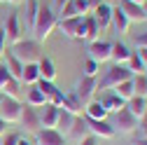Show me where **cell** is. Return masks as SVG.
I'll list each match as a JSON object with an SVG mask.
<instances>
[{
  "label": "cell",
  "instance_id": "1",
  "mask_svg": "<svg viewBox=\"0 0 147 145\" xmlns=\"http://www.w3.org/2000/svg\"><path fill=\"white\" fill-rule=\"evenodd\" d=\"M56 24H59V19H56V14H54V9L51 7H45V5H40V9H38V16H35V24H33V35L35 38L33 40H38V42H45L49 35L54 33V28H56Z\"/></svg>",
  "mask_w": 147,
  "mask_h": 145
},
{
  "label": "cell",
  "instance_id": "2",
  "mask_svg": "<svg viewBox=\"0 0 147 145\" xmlns=\"http://www.w3.org/2000/svg\"><path fill=\"white\" fill-rule=\"evenodd\" d=\"M9 51H12L24 66H26V63H38V61L45 56L42 42H38V40H24V38H21L19 42L9 45Z\"/></svg>",
  "mask_w": 147,
  "mask_h": 145
},
{
  "label": "cell",
  "instance_id": "3",
  "mask_svg": "<svg viewBox=\"0 0 147 145\" xmlns=\"http://www.w3.org/2000/svg\"><path fill=\"white\" fill-rule=\"evenodd\" d=\"M133 75H131V70H128L126 66H112L110 70H105V75L100 77V82H98V91H110V89H115L117 84H121V82H126V80H131Z\"/></svg>",
  "mask_w": 147,
  "mask_h": 145
},
{
  "label": "cell",
  "instance_id": "4",
  "mask_svg": "<svg viewBox=\"0 0 147 145\" xmlns=\"http://www.w3.org/2000/svg\"><path fill=\"white\" fill-rule=\"evenodd\" d=\"M21 110H24V103L19 98H9L0 94V119L5 124H14L21 119Z\"/></svg>",
  "mask_w": 147,
  "mask_h": 145
},
{
  "label": "cell",
  "instance_id": "5",
  "mask_svg": "<svg viewBox=\"0 0 147 145\" xmlns=\"http://www.w3.org/2000/svg\"><path fill=\"white\" fill-rule=\"evenodd\" d=\"M72 94L80 98L82 105L91 103L96 98V94H98V77H84L82 75V80L75 84V89H72Z\"/></svg>",
  "mask_w": 147,
  "mask_h": 145
},
{
  "label": "cell",
  "instance_id": "6",
  "mask_svg": "<svg viewBox=\"0 0 147 145\" xmlns=\"http://www.w3.org/2000/svg\"><path fill=\"white\" fill-rule=\"evenodd\" d=\"M110 124H112V129H115V131L126 133V136L138 131V117H133L131 112L126 110V108H124V110H119V112H115V115H112V122H110Z\"/></svg>",
  "mask_w": 147,
  "mask_h": 145
},
{
  "label": "cell",
  "instance_id": "7",
  "mask_svg": "<svg viewBox=\"0 0 147 145\" xmlns=\"http://www.w3.org/2000/svg\"><path fill=\"white\" fill-rule=\"evenodd\" d=\"M56 28L72 40H84V16H72V19H59Z\"/></svg>",
  "mask_w": 147,
  "mask_h": 145
},
{
  "label": "cell",
  "instance_id": "8",
  "mask_svg": "<svg viewBox=\"0 0 147 145\" xmlns=\"http://www.w3.org/2000/svg\"><path fill=\"white\" fill-rule=\"evenodd\" d=\"M5 30V38H7V45H14V42H19L21 40V33H24V28H21V19H19V14L16 12H12V14H7V19H5V24L0 26Z\"/></svg>",
  "mask_w": 147,
  "mask_h": 145
},
{
  "label": "cell",
  "instance_id": "9",
  "mask_svg": "<svg viewBox=\"0 0 147 145\" xmlns=\"http://www.w3.org/2000/svg\"><path fill=\"white\" fill-rule=\"evenodd\" d=\"M110 47H112V42H107V40H94V42H89L86 54L91 61H96L100 66V63L110 61Z\"/></svg>",
  "mask_w": 147,
  "mask_h": 145
},
{
  "label": "cell",
  "instance_id": "10",
  "mask_svg": "<svg viewBox=\"0 0 147 145\" xmlns=\"http://www.w3.org/2000/svg\"><path fill=\"white\" fill-rule=\"evenodd\" d=\"M117 7L126 14V19L131 21V24H142V21H147L145 7L138 5V3H131V0H117Z\"/></svg>",
  "mask_w": 147,
  "mask_h": 145
},
{
  "label": "cell",
  "instance_id": "11",
  "mask_svg": "<svg viewBox=\"0 0 147 145\" xmlns=\"http://www.w3.org/2000/svg\"><path fill=\"white\" fill-rule=\"evenodd\" d=\"M21 126L28 131V133H38L42 129V124H40V115H38V108H33V105H24V110H21Z\"/></svg>",
  "mask_w": 147,
  "mask_h": 145
},
{
  "label": "cell",
  "instance_id": "12",
  "mask_svg": "<svg viewBox=\"0 0 147 145\" xmlns=\"http://www.w3.org/2000/svg\"><path fill=\"white\" fill-rule=\"evenodd\" d=\"M86 124H89V133L96 138H103V140L115 138V133H117L107 119H86Z\"/></svg>",
  "mask_w": 147,
  "mask_h": 145
},
{
  "label": "cell",
  "instance_id": "13",
  "mask_svg": "<svg viewBox=\"0 0 147 145\" xmlns=\"http://www.w3.org/2000/svg\"><path fill=\"white\" fill-rule=\"evenodd\" d=\"M59 112H61V108L51 105V103H47V105L38 108V115H40V124H42V129H56Z\"/></svg>",
  "mask_w": 147,
  "mask_h": 145
},
{
  "label": "cell",
  "instance_id": "14",
  "mask_svg": "<svg viewBox=\"0 0 147 145\" xmlns=\"http://www.w3.org/2000/svg\"><path fill=\"white\" fill-rule=\"evenodd\" d=\"M86 136H91L89 133V124H86V117H75V122H72V129H70V133L65 136V140H72V143H80L82 138H86Z\"/></svg>",
  "mask_w": 147,
  "mask_h": 145
},
{
  "label": "cell",
  "instance_id": "15",
  "mask_svg": "<svg viewBox=\"0 0 147 145\" xmlns=\"http://www.w3.org/2000/svg\"><path fill=\"white\" fill-rule=\"evenodd\" d=\"M110 26H112L119 35H126V33H128V28H131V21L126 19V14H124L117 5H112V16H110Z\"/></svg>",
  "mask_w": 147,
  "mask_h": 145
},
{
  "label": "cell",
  "instance_id": "16",
  "mask_svg": "<svg viewBox=\"0 0 147 145\" xmlns=\"http://www.w3.org/2000/svg\"><path fill=\"white\" fill-rule=\"evenodd\" d=\"M35 138H38V145H65V138L56 129H40Z\"/></svg>",
  "mask_w": 147,
  "mask_h": 145
},
{
  "label": "cell",
  "instance_id": "17",
  "mask_svg": "<svg viewBox=\"0 0 147 145\" xmlns=\"http://www.w3.org/2000/svg\"><path fill=\"white\" fill-rule=\"evenodd\" d=\"M98 101L103 103V108L107 110V115H115V112H119V110H124V108H126V101H124V98H119L115 91H110V94L100 96Z\"/></svg>",
  "mask_w": 147,
  "mask_h": 145
},
{
  "label": "cell",
  "instance_id": "18",
  "mask_svg": "<svg viewBox=\"0 0 147 145\" xmlns=\"http://www.w3.org/2000/svg\"><path fill=\"white\" fill-rule=\"evenodd\" d=\"M128 56H131V49L124 42H112V47H110V61H115V66H126Z\"/></svg>",
  "mask_w": 147,
  "mask_h": 145
},
{
  "label": "cell",
  "instance_id": "19",
  "mask_svg": "<svg viewBox=\"0 0 147 145\" xmlns=\"http://www.w3.org/2000/svg\"><path fill=\"white\" fill-rule=\"evenodd\" d=\"M5 68H7V72H9V77H14V80H19L21 82V70H24V63L14 56V54L9 51V47H7V51H5V63H3Z\"/></svg>",
  "mask_w": 147,
  "mask_h": 145
},
{
  "label": "cell",
  "instance_id": "20",
  "mask_svg": "<svg viewBox=\"0 0 147 145\" xmlns=\"http://www.w3.org/2000/svg\"><path fill=\"white\" fill-rule=\"evenodd\" d=\"M84 117H86V119H107L110 115H107V110L103 108V103H100L98 98H94L91 103L84 105Z\"/></svg>",
  "mask_w": 147,
  "mask_h": 145
},
{
  "label": "cell",
  "instance_id": "21",
  "mask_svg": "<svg viewBox=\"0 0 147 145\" xmlns=\"http://www.w3.org/2000/svg\"><path fill=\"white\" fill-rule=\"evenodd\" d=\"M94 19H96V24H98V28L103 30V28H107L110 26V16H112V5H107V3H100L94 12Z\"/></svg>",
  "mask_w": 147,
  "mask_h": 145
},
{
  "label": "cell",
  "instance_id": "22",
  "mask_svg": "<svg viewBox=\"0 0 147 145\" xmlns=\"http://www.w3.org/2000/svg\"><path fill=\"white\" fill-rule=\"evenodd\" d=\"M61 110H65V112H70V115H75V117H80L82 112H84V105L80 103V98L75 96V94H65L63 96V105H61Z\"/></svg>",
  "mask_w": 147,
  "mask_h": 145
},
{
  "label": "cell",
  "instance_id": "23",
  "mask_svg": "<svg viewBox=\"0 0 147 145\" xmlns=\"http://www.w3.org/2000/svg\"><path fill=\"white\" fill-rule=\"evenodd\" d=\"M26 105L42 108V105H47V96H45L35 84H30V87H26Z\"/></svg>",
  "mask_w": 147,
  "mask_h": 145
},
{
  "label": "cell",
  "instance_id": "24",
  "mask_svg": "<svg viewBox=\"0 0 147 145\" xmlns=\"http://www.w3.org/2000/svg\"><path fill=\"white\" fill-rule=\"evenodd\" d=\"M126 110L131 112L133 117H142L145 112H147V98H142V96H131L126 101Z\"/></svg>",
  "mask_w": 147,
  "mask_h": 145
},
{
  "label": "cell",
  "instance_id": "25",
  "mask_svg": "<svg viewBox=\"0 0 147 145\" xmlns=\"http://www.w3.org/2000/svg\"><path fill=\"white\" fill-rule=\"evenodd\" d=\"M38 70H40V80H49V82L56 80V66L49 56H42L38 61Z\"/></svg>",
  "mask_w": 147,
  "mask_h": 145
},
{
  "label": "cell",
  "instance_id": "26",
  "mask_svg": "<svg viewBox=\"0 0 147 145\" xmlns=\"http://www.w3.org/2000/svg\"><path fill=\"white\" fill-rule=\"evenodd\" d=\"M40 80V70H38V63H26L24 70H21V84L24 87H30Z\"/></svg>",
  "mask_w": 147,
  "mask_h": 145
},
{
  "label": "cell",
  "instance_id": "27",
  "mask_svg": "<svg viewBox=\"0 0 147 145\" xmlns=\"http://www.w3.org/2000/svg\"><path fill=\"white\" fill-rule=\"evenodd\" d=\"M98 33H100V28L94 19V14H84V40H89V42L98 40Z\"/></svg>",
  "mask_w": 147,
  "mask_h": 145
},
{
  "label": "cell",
  "instance_id": "28",
  "mask_svg": "<svg viewBox=\"0 0 147 145\" xmlns=\"http://www.w3.org/2000/svg\"><path fill=\"white\" fill-rule=\"evenodd\" d=\"M72 122H75V115H70V112H65V110H61L59 112V122H56V131L65 138L68 133H70V129H72Z\"/></svg>",
  "mask_w": 147,
  "mask_h": 145
},
{
  "label": "cell",
  "instance_id": "29",
  "mask_svg": "<svg viewBox=\"0 0 147 145\" xmlns=\"http://www.w3.org/2000/svg\"><path fill=\"white\" fill-rule=\"evenodd\" d=\"M38 9H40V3L38 0H26V28L33 30V24H35V16H38ZM21 26V28H24Z\"/></svg>",
  "mask_w": 147,
  "mask_h": 145
},
{
  "label": "cell",
  "instance_id": "30",
  "mask_svg": "<svg viewBox=\"0 0 147 145\" xmlns=\"http://www.w3.org/2000/svg\"><path fill=\"white\" fill-rule=\"evenodd\" d=\"M131 84H133V96H142L147 98V75H133L131 77Z\"/></svg>",
  "mask_w": 147,
  "mask_h": 145
},
{
  "label": "cell",
  "instance_id": "31",
  "mask_svg": "<svg viewBox=\"0 0 147 145\" xmlns=\"http://www.w3.org/2000/svg\"><path fill=\"white\" fill-rule=\"evenodd\" d=\"M126 68L131 70V75H142V72H147L145 63L138 59V54H136V51H131V56H128V61H126Z\"/></svg>",
  "mask_w": 147,
  "mask_h": 145
},
{
  "label": "cell",
  "instance_id": "32",
  "mask_svg": "<svg viewBox=\"0 0 147 145\" xmlns=\"http://www.w3.org/2000/svg\"><path fill=\"white\" fill-rule=\"evenodd\" d=\"M21 89H24V84H21L19 80H14V77H12V80L3 87V91H0V94H3V96H9V98H19Z\"/></svg>",
  "mask_w": 147,
  "mask_h": 145
},
{
  "label": "cell",
  "instance_id": "33",
  "mask_svg": "<svg viewBox=\"0 0 147 145\" xmlns=\"http://www.w3.org/2000/svg\"><path fill=\"white\" fill-rule=\"evenodd\" d=\"M110 91H115L119 98H124V101H128L133 96V84H131V80H126V82H121V84H117L115 89H110Z\"/></svg>",
  "mask_w": 147,
  "mask_h": 145
},
{
  "label": "cell",
  "instance_id": "34",
  "mask_svg": "<svg viewBox=\"0 0 147 145\" xmlns=\"http://www.w3.org/2000/svg\"><path fill=\"white\" fill-rule=\"evenodd\" d=\"M82 72H84V77H98V72H100V66H98L96 61L86 59V61H84V66H82Z\"/></svg>",
  "mask_w": 147,
  "mask_h": 145
},
{
  "label": "cell",
  "instance_id": "35",
  "mask_svg": "<svg viewBox=\"0 0 147 145\" xmlns=\"http://www.w3.org/2000/svg\"><path fill=\"white\" fill-rule=\"evenodd\" d=\"M35 87H38L40 91H42V94L47 96V101H49V96H51V94H54V91L59 89L56 84H54V82H49V80H38V82H35Z\"/></svg>",
  "mask_w": 147,
  "mask_h": 145
},
{
  "label": "cell",
  "instance_id": "36",
  "mask_svg": "<svg viewBox=\"0 0 147 145\" xmlns=\"http://www.w3.org/2000/svg\"><path fill=\"white\" fill-rule=\"evenodd\" d=\"M72 3H75V9H77V14H80V16L91 14V9H89V5H86V0H72Z\"/></svg>",
  "mask_w": 147,
  "mask_h": 145
},
{
  "label": "cell",
  "instance_id": "37",
  "mask_svg": "<svg viewBox=\"0 0 147 145\" xmlns=\"http://www.w3.org/2000/svg\"><path fill=\"white\" fill-rule=\"evenodd\" d=\"M16 140H19V133H5L0 138V145H16Z\"/></svg>",
  "mask_w": 147,
  "mask_h": 145
},
{
  "label": "cell",
  "instance_id": "38",
  "mask_svg": "<svg viewBox=\"0 0 147 145\" xmlns=\"http://www.w3.org/2000/svg\"><path fill=\"white\" fill-rule=\"evenodd\" d=\"M138 131H140V138H147V112L138 119Z\"/></svg>",
  "mask_w": 147,
  "mask_h": 145
},
{
  "label": "cell",
  "instance_id": "39",
  "mask_svg": "<svg viewBox=\"0 0 147 145\" xmlns=\"http://www.w3.org/2000/svg\"><path fill=\"white\" fill-rule=\"evenodd\" d=\"M9 80H12V77H9V72H7V68H5L3 63H0V91H3V87H5V84H7Z\"/></svg>",
  "mask_w": 147,
  "mask_h": 145
},
{
  "label": "cell",
  "instance_id": "40",
  "mask_svg": "<svg viewBox=\"0 0 147 145\" xmlns=\"http://www.w3.org/2000/svg\"><path fill=\"white\" fill-rule=\"evenodd\" d=\"M5 51H7V38H5V30L0 28V59L5 56Z\"/></svg>",
  "mask_w": 147,
  "mask_h": 145
},
{
  "label": "cell",
  "instance_id": "41",
  "mask_svg": "<svg viewBox=\"0 0 147 145\" xmlns=\"http://www.w3.org/2000/svg\"><path fill=\"white\" fill-rule=\"evenodd\" d=\"M138 47H147V30L140 33L138 38H136V49H138Z\"/></svg>",
  "mask_w": 147,
  "mask_h": 145
},
{
  "label": "cell",
  "instance_id": "42",
  "mask_svg": "<svg viewBox=\"0 0 147 145\" xmlns=\"http://www.w3.org/2000/svg\"><path fill=\"white\" fill-rule=\"evenodd\" d=\"M136 54H138V59H140V61L145 63V68H147V47H138Z\"/></svg>",
  "mask_w": 147,
  "mask_h": 145
},
{
  "label": "cell",
  "instance_id": "43",
  "mask_svg": "<svg viewBox=\"0 0 147 145\" xmlns=\"http://www.w3.org/2000/svg\"><path fill=\"white\" fill-rule=\"evenodd\" d=\"M77 145H98V138H96V136H86V138H82Z\"/></svg>",
  "mask_w": 147,
  "mask_h": 145
},
{
  "label": "cell",
  "instance_id": "44",
  "mask_svg": "<svg viewBox=\"0 0 147 145\" xmlns=\"http://www.w3.org/2000/svg\"><path fill=\"white\" fill-rule=\"evenodd\" d=\"M100 3H103V0H86V5H89V9H91V12H94V9H96Z\"/></svg>",
  "mask_w": 147,
  "mask_h": 145
},
{
  "label": "cell",
  "instance_id": "45",
  "mask_svg": "<svg viewBox=\"0 0 147 145\" xmlns=\"http://www.w3.org/2000/svg\"><path fill=\"white\" fill-rule=\"evenodd\" d=\"M65 3H68V0H54V14H56V12H59V9H61Z\"/></svg>",
  "mask_w": 147,
  "mask_h": 145
},
{
  "label": "cell",
  "instance_id": "46",
  "mask_svg": "<svg viewBox=\"0 0 147 145\" xmlns=\"http://www.w3.org/2000/svg\"><path fill=\"white\" fill-rule=\"evenodd\" d=\"M16 145H33V143H30V140H28L26 136H19V140H16Z\"/></svg>",
  "mask_w": 147,
  "mask_h": 145
},
{
  "label": "cell",
  "instance_id": "47",
  "mask_svg": "<svg viewBox=\"0 0 147 145\" xmlns=\"http://www.w3.org/2000/svg\"><path fill=\"white\" fill-rule=\"evenodd\" d=\"M5 133H7V124H5V122H3V119H0V138H3V136H5Z\"/></svg>",
  "mask_w": 147,
  "mask_h": 145
},
{
  "label": "cell",
  "instance_id": "48",
  "mask_svg": "<svg viewBox=\"0 0 147 145\" xmlns=\"http://www.w3.org/2000/svg\"><path fill=\"white\" fill-rule=\"evenodd\" d=\"M133 145H147V138H138V140H136Z\"/></svg>",
  "mask_w": 147,
  "mask_h": 145
},
{
  "label": "cell",
  "instance_id": "49",
  "mask_svg": "<svg viewBox=\"0 0 147 145\" xmlns=\"http://www.w3.org/2000/svg\"><path fill=\"white\" fill-rule=\"evenodd\" d=\"M5 3H12V5H21V3H26V0H5Z\"/></svg>",
  "mask_w": 147,
  "mask_h": 145
},
{
  "label": "cell",
  "instance_id": "50",
  "mask_svg": "<svg viewBox=\"0 0 147 145\" xmlns=\"http://www.w3.org/2000/svg\"><path fill=\"white\" fill-rule=\"evenodd\" d=\"M131 3H138V5H145V3H147V0H131Z\"/></svg>",
  "mask_w": 147,
  "mask_h": 145
},
{
  "label": "cell",
  "instance_id": "51",
  "mask_svg": "<svg viewBox=\"0 0 147 145\" xmlns=\"http://www.w3.org/2000/svg\"><path fill=\"white\" fill-rule=\"evenodd\" d=\"M103 3H107V5H110V3H117V0H103Z\"/></svg>",
  "mask_w": 147,
  "mask_h": 145
},
{
  "label": "cell",
  "instance_id": "52",
  "mask_svg": "<svg viewBox=\"0 0 147 145\" xmlns=\"http://www.w3.org/2000/svg\"><path fill=\"white\" fill-rule=\"evenodd\" d=\"M142 7H145V16H147V3H145V5H142Z\"/></svg>",
  "mask_w": 147,
  "mask_h": 145
},
{
  "label": "cell",
  "instance_id": "53",
  "mask_svg": "<svg viewBox=\"0 0 147 145\" xmlns=\"http://www.w3.org/2000/svg\"><path fill=\"white\" fill-rule=\"evenodd\" d=\"M0 3H5V0H0Z\"/></svg>",
  "mask_w": 147,
  "mask_h": 145
},
{
  "label": "cell",
  "instance_id": "54",
  "mask_svg": "<svg viewBox=\"0 0 147 145\" xmlns=\"http://www.w3.org/2000/svg\"><path fill=\"white\" fill-rule=\"evenodd\" d=\"M145 75H147V72H145Z\"/></svg>",
  "mask_w": 147,
  "mask_h": 145
}]
</instances>
